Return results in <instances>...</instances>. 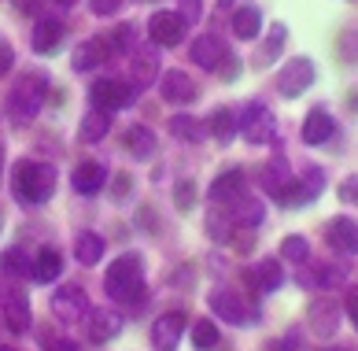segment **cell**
<instances>
[{
	"label": "cell",
	"instance_id": "obj_1",
	"mask_svg": "<svg viewBox=\"0 0 358 351\" xmlns=\"http://www.w3.org/2000/svg\"><path fill=\"white\" fill-rule=\"evenodd\" d=\"M11 193L26 207L45 204L56 193V167L41 163V159H19L15 170H11Z\"/></svg>",
	"mask_w": 358,
	"mask_h": 351
},
{
	"label": "cell",
	"instance_id": "obj_2",
	"mask_svg": "<svg viewBox=\"0 0 358 351\" xmlns=\"http://www.w3.org/2000/svg\"><path fill=\"white\" fill-rule=\"evenodd\" d=\"M45 97H48V78L41 71H22L4 97V111L15 118V123H30V118L41 111Z\"/></svg>",
	"mask_w": 358,
	"mask_h": 351
},
{
	"label": "cell",
	"instance_id": "obj_3",
	"mask_svg": "<svg viewBox=\"0 0 358 351\" xmlns=\"http://www.w3.org/2000/svg\"><path fill=\"white\" fill-rule=\"evenodd\" d=\"M103 289H108L111 300L118 303H137L141 292H144V263L137 252H126L118 255V259L108 266V274H103Z\"/></svg>",
	"mask_w": 358,
	"mask_h": 351
},
{
	"label": "cell",
	"instance_id": "obj_4",
	"mask_svg": "<svg viewBox=\"0 0 358 351\" xmlns=\"http://www.w3.org/2000/svg\"><path fill=\"white\" fill-rule=\"evenodd\" d=\"M137 100V89L134 82H122V78H100V82H92L89 89V104L100 107V111H122Z\"/></svg>",
	"mask_w": 358,
	"mask_h": 351
},
{
	"label": "cell",
	"instance_id": "obj_5",
	"mask_svg": "<svg viewBox=\"0 0 358 351\" xmlns=\"http://www.w3.org/2000/svg\"><path fill=\"white\" fill-rule=\"evenodd\" d=\"M207 303H210V315L222 318V322H229V326H244V322H255L259 318V310L255 307H248L236 292L229 289H215L207 296Z\"/></svg>",
	"mask_w": 358,
	"mask_h": 351
},
{
	"label": "cell",
	"instance_id": "obj_6",
	"mask_svg": "<svg viewBox=\"0 0 358 351\" xmlns=\"http://www.w3.org/2000/svg\"><path fill=\"white\" fill-rule=\"evenodd\" d=\"M241 133L251 144H266L273 137V111L262 100H248L241 107Z\"/></svg>",
	"mask_w": 358,
	"mask_h": 351
},
{
	"label": "cell",
	"instance_id": "obj_7",
	"mask_svg": "<svg viewBox=\"0 0 358 351\" xmlns=\"http://www.w3.org/2000/svg\"><path fill=\"white\" fill-rule=\"evenodd\" d=\"M48 307H52V315H56L63 326L85 322V315H89V300H85V292L78 289V285H63V289H56V292H52V300H48Z\"/></svg>",
	"mask_w": 358,
	"mask_h": 351
},
{
	"label": "cell",
	"instance_id": "obj_8",
	"mask_svg": "<svg viewBox=\"0 0 358 351\" xmlns=\"http://www.w3.org/2000/svg\"><path fill=\"white\" fill-rule=\"evenodd\" d=\"M322 185H325V178H322V170L317 167H307L303 170V178H296L292 174V181H288V188L277 200H281L285 207H303V204H310V200L322 193Z\"/></svg>",
	"mask_w": 358,
	"mask_h": 351
},
{
	"label": "cell",
	"instance_id": "obj_9",
	"mask_svg": "<svg viewBox=\"0 0 358 351\" xmlns=\"http://www.w3.org/2000/svg\"><path fill=\"white\" fill-rule=\"evenodd\" d=\"M185 30H189V22L181 19V11H155V15L148 19V34L155 45L163 48H174L185 41Z\"/></svg>",
	"mask_w": 358,
	"mask_h": 351
},
{
	"label": "cell",
	"instance_id": "obj_10",
	"mask_svg": "<svg viewBox=\"0 0 358 351\" xmlns=\"http://www.w3.org/2000/svg\"><path fill=\"white\" fill-rule=\"evenodd\" d=\"M314 85V63L307 56H299V60H288L285 63V71L277 74V89H281V97H299V92H307Z\"/></svg>",
	"mask_w": 358,
	"mask_h": 351
},
{
	"label": "cell",
	"instance_id": "obj_11",
	"mask_svg": "<svg viewBox=\"0 0 358 351\" xmlns=\"http://www.w3.org/2000/svg\"><path fill=\"white\" fill-rule=\"evenodd\" d=\"M340 303L333 300V296H317V300L310 303V310H307V326H310V333L314 336H322V340H329L336 329H340Z\"/></svg>",
	"mask_w": 358,
	"mask_h": 351
},
{
	"label": "cell",
	"instance_id": "obj_12",
	"mask_svg": "<svg viewBox=\"0 0 358 351\" xmlns=\"http://www.w3.org/2000/svg\"><path fill=\"white\" fill-rule=\"evenodd\" d=\"M85 333H89L92 344H108L122 333V315L111 310V307H92L85 315Z\"/></svg>",
	"mask_w": 358,
	"mask_h": 351
},
{
	"label": "cell",
	"instance_id": "obj_13",
	"mask_svg": "<svg viewBox=\"0 0 358 351\" xmlns=\"http://www.w3.org/2000/svg\"><path fill=\"white\" fill-rule=\"evenodd\" d=\"M108 60H115V52L108 45V37H89V41H82L74 52H71V67L78 74L85 71H96V67H103Z\"/></svg>",
	"mask_w": 358,
	"mask_h": 351
},
{
	"label": "cell",
	"instance_id": "obj_14",
	"mask_svg": "<svg viewBox=\"0 0 358 351\" xmlns=\"http://www.w3.org/2000/svg\"><path fill=\"white\" fill-rule=\"evenodd\" d=\"M181 329H185V315L181 310H166L152 322V347L155 351H174L181 344Z\"/></svg>",
	"mask_w": 358,
	"mask_h": 351
},
{
	"label": "cell",
	"instance_id": "obj_15",
	"mask_svg": "<svg viewBox=\"0 0 358 351\" xmlns=\"http://www.w3.org/2000/svg\"><path fill=\"white\" fill-rule=\"evenodd\" d=\"M281 281H285V270L277 266L273 259H262V263H255V266L244 270V285H248L251 292H259V296L281 289Z\"/></svg>",
	"mask_w": 358,
	"mask_h": 351
},
{
	"label": "cell",
	"instance_id": "obj_16",
	"mask_svg": "<svg viewBox=\"0 0 358 351\" xmlns=\"http://www.w3.org/2000/svg\"><path fill=\"white\" fill-rule=\"evenodd\" d=\"M192 60L207 67V71H222V63L229 60V48H225V41L218 34H203L192 41Z\"/></svg>",
	"mask_w": 358,
	"mask_h": 351
},
{
	"label": "cell",
	"instance_id": "obj_17",
	"mask_svg": "<svg viewBox=\"0 0 358 351\" xmlns=\"http://www.w3.org/2000/svg\"><path fill=\"white\" fill-rule=\"evenodd\" d=\"M244 196V170L241 167H229V170H222L215 181H210V200L215 204H236V200Z\"/></svg>",
	"mask_w": 358,
	"mask_h": 351
},
{
	"label": "cell",
	"instance_id": "obj_18",
	"mask_svg": "<svg viewBox=\"0 0 358 351\" xmlns=\"http://www.w3.org/2000/svg\"><path fill=\"white\" fill-rule=\"evenodd\" d=\"M325 240L340 255H358V222L355 219H333L325 226Z\"/></svg>",
	"mask_w": 358,
	"mask_h": 351
},
{
	"label": "cell",
	"instance_id": "obj_19",
	"mask_svg": "<svg viewBox=\"0 0 358 351\" xmlns=\"http://www.w3.org/2000/svg\"><path fill=\"white\" fill-rule=\"evenodd\" d=\"M71 185H74V193L92 196V193H100V188L108 185V170H103V163H96V159H85V163L74 167Z\"/></svg>",
	"mask_w": 358,
	"mask_h": 351
},
{
	"label": "cell",
	"instance_id": "obj_20",
	"mask_svg": "<svg viewBox=\"0 0 358 351\" xmlns=\"http://www.w3.org/2000/svg\"><path fill=\"white\" fill-rule=\"evenodd\" d=\"M159 89H163V100H170V104H192L200 97V89H196V82L185 71H166Z\"/></svg>",
	"mask_w": 358,
	"mask_h": 351
},
{
	"label": "cell",
	"instance_id": "obj_21",
	"mask_svg": "<svg viewBox=\"0 0 358 351\" xmlns=\"http://www.w3.org/2000/svg\"><path fill=\"white\" fill-rule=\"evenodd\" d=\"M4 326L11 333H26V329H30V300H26L19 289L4 292Z\"/></svg>",
	"mask_w": 358,
	"mask_h": 351
},
{
	"label": "cell",
	"instance_id": "obj_22",
	"mask_svg": "<svg viewBox=\"0 0 358 351\" xmlns=\"http://www.w3.org/2000/svg\"><path fill=\"white\" fill-rule=\"evenodd\" d=\"M155 74H159V52L152 45L148 48H137L134 60H129V82L144 89V85L155 82Z\"/></svg>",
	"mask_w": 358,
	"mask_h": 351
},
{
	"label": "cell",
	"instance_id": "obj_23",
	"mask_svg": "<svg viewBox=\"0 0 358 351\" xmlns=\"http://www.w3.org/2000/svg\"><path fill=\"white\" fill-rule=\"evenodd\" d=\"M63 274V255L56 248H41L34 255V266H30V277L37 281V285H52Z\"/></svg>",
	"mask_w": 358,
	"mask_h": 351
},
{
	"label": "cell",
	"instance_id": "obj_24",
	"mask_svg": "<svg viewBox=\"0 0 358 351\" xmlns=\"http://www.w3.org/2000/svg\"><path fill=\"white\" fill-rule=\"evenodd\" d=\"M108 130H111V115L100 111V107H89L85 118H82V126H78V141H82V144H96V141L108 137Z\"/></svg>",
	"mask_w": 358,
	"mask_h": 351
},
{
	"label": "cell",
	"instance_id": "obj_25",
	"mask_svg": "<svg viewBox=\"0 0 358 351\" xmlns=\"http://www.w3.org/2000/svg\"><path fill=\"white\" fill-rule=\"evenodd\" d=\"M59 41H63V26H59L56 19H41V22L30 30V48L41 52V56H45V52H56Z\"/></svg>",
	"mask_w": 358,
	"mask_h": 351
},
{
	"label": "cell",
	"instance_id": "obj_26",
	"mask_svg": "<svg viewBox=\"0 0 358 351\" xmlns=\"http://www.w3.org/2000/svg\"><path fill=\"white\" fill-rule=\"evenodd\" d=\"M222 211L229 214V222H233V226H241V229L259 226V222H262V214H266V211H262V204H259V200H251V196H241L236 204L222 207Z\"/></svg>",
	"mask_w": 358,
	"mask_h": 351
},
{
	"label": "cell",
	"instance_id": "obj_27",
	"mask_svg": "<svg viewBox=\"0 0 358 351\" xmlns=\"http://www.w3.org/2000/svg\"><path fill=\"white\" fill-rule=\"evenodd\" d=\"M262 30V11L255 4H241L233 11V34L241 37V41H251V37H259Z\"/></svg>",
	"mask_w": 358,
	"mask_h": 351
},
{
	"label": "cell",
	"instance_id": "obj_28",
	"mask_svg": "<svg viewBox=\"0 0 358 351\" xmlns=\"http://www.w3.org/2000/svg\"><path fill=\"white\" fill-rule=\"evenodd\" d=\"M207 130L215 133L218 141H233L236 130H241V111H233V107H215L207 118Z\"/></svg>",
	"mask_w": 358,
	"mask_h": 351
},
{
	"label": "cell",
	"instance_id": "obj_29",
	"mask_svg": "<svg viewBox=\"0 0 358 351\" xmlns=\"http://www.w3.org/2000/svg\"><path fill=\"white\" fill-rule=\"evenodd\" d=\"M333 137V118H329L325 107H314L307 115V123H303V141L307 144H325Z\"/></svg>",
	"mask_w": 358,
	"mask_h": 351
},
{
	"label": "cell",
	"instance_id": "obj_30",
	"mask_svg": "<svg viewBox=\"0 0 358 351\" xmlns=\"http://www.w3.org/2000/svg\"><path fill=\"white\" fill-rule=\"evenodd\" d=\"M103 237L100 233H78V240H74V259L82 263V266H96L100 259H103Z\"/></svg>",
	"mask_w": 358,
	"mask_h": 351
},
{
	"label": "cell",
	"instance_id": "obj_31",
	"mask_svg": "<svg viewBox=\"0 0 358 351\" xmlns=\"http://www.w3.org/2000/svg\"><path fill=\"white\" fill-rule=\"evenodd\" d=\"M288 181H292V170H288V163L281 156H273L266 167H262V188H270L273 196H281L285 188H288Z\"/></svg>",
	"mask_w": 358,
	"mask_h": 351
},
{
	"label": "cell",
	"instance_id": "obj_32",
	"mask_svg": "<svg viewBox=\"0 0 358 351\" xmlns=\"http://www.w3.org/2000/svg\"><path fill=\"white\" fill-rule=\"evenodd\" d=\"M170 133H174L178 141L200 144L207 137V123H200V118H192V115H174L170 118Z\"/></svg>",
	"mask_w": 358,
	"mask_h": 351
},
{
	"label": "cell",
	"instance_id": "obj_33",
	"mask_svg": "<svg viewBox=\"0 0 358 351\" xmlns=\"http://www.w3.org/2000/svg\"><path fill=\"white\" fill-rule=\"evenodd\" d=\"M126 148L134 152L137 159H148L155 152V133L148 126H134V130H126Z\"/></svg>",
	"mask_w": 358,
	"mask_h": 351
},
{
	"label": "cell",
	"instance_id": "obj_34",
	"mask_svg": "<svg viewBox=\"0 0 358 351\" xmlns=\"http://www.w3.org/2000/svg\"><path fill=\"white\" fill-rule=\"evenodd\" d=\"M30 266H34V259H26L19 248H8L0 255V270H4L8 277H30Z\"/></svg>",
	"mask_w": 358,
	"mask_h": 351
},
{
	"label": "cell",
	"instance_id": "obj_35",
	"mask_svg": "<svg viewBox=\"0 0 358 351\" xmlns=\"http://www.w3.org/2000/svg\"><path fill=\"white\" fill-rule=\"evenodd\" d=\"M37 340H41L45 351H78V344L71 340L67 333H59V329H52V326H41V329H37Z\"/></svg>",
	"mask_w": 358,
	"mask_h": 351
},
{
	"label": "cell",
	"instance_id": "obj_36",
	"mask_svg": "<svg viewBox=\"0 0 358 351\" xmlns=\"http://www.w3.org/2000/svg\"><path fill=\"white\" fill-rule=\"evenodd\" d=\"M285 37H288V30H285L281 22H277V26H270V37L262 41V48H259V60H262V63H270V60H277V56H281V48H285Z\"/></svg>",
	"mask_w": 358,
	"mask_h": 351
},
{
	"label": "cell",
	"instance_id": "obj_37",
	"mask_svg": "<svg viewBox=\"0 0 358 351\" xmlns=\"http://www.w3.org/2000/svg\"><path fill=\"white\" fill-rule=\"evenodd\" d=\"M192 344L207 351V347H215L218 344V326H210V318H200V322H192Z\"/></svg>",
	"mask_w": 358,
	"mask_h": 351
},
{
	"label": "cell",
	"instance_id": "obj_38",
	"mask_svg": "<svg viewBox=\"0 0 358 351\" xmlns=\"http://www.w3.org/2000/svg\"><path fill=\"white\" fill-rule=\"evenodd\" d=\"M307 255H310V245H307L303 237L292 233V237H285V240H281V259H288V263H303Z\"/></svg>",
	"mask_w": 358,
	"mask_h": 351
},
{
	"label": "cell",
	"instance_id": "obj_39",
	"mask_svg": "<svg viewBox=\"0 0 358 351\" xmlns=\"http://www.w3.org/2000/svg\"><path fill=\"white\" fill-rule=\"evenodd\" d=\"M233 222H229V214H225V211H215V214H210V219H207V233H210V240H229L233 237Z\"/></svg>",
	"mask_w": 358,
	"mask_h": 351
},
{
	"label": "cell",
	"instance_id": "obj_40",
	"mask_svg": "<svg viewBox=\"0 0 358 351\" xmlns=\"http://www.w3.org/2000/svg\"><path fill=\"white\" fill-rule=\"evenodd\" d=\"M340 60H348V63H355L358 60V30H355V26H348V30H343L340 34Z\"/></svg>",
	"mask_w": 358,
	"mask_h": 351
},
{
	"label": "cell",
	"instance_id": "obj_41",
	"mask_svg": "<svg viewBox=\"0 0 358 351\" xmlns=\"http://www.w3.org/2000/svg\"><path fill=\"white\" fill-rule=\"evenodd\" d=\"M343 281V270L340 266H329V263H322L314 270V285H322V289H333V285H340Z\"/></svg>",
	"mask_w": 358,
	"mask_h": 351
},
{
	"label": "cell",
	"instance_id": "obj_42",
	"mask_svg": "<svg viewBox=\"0 0 358 351\" xmlns=\"http://www.w3.org/2000/svg\"><path fill=\"white\" fill-rule=\"evenodd\" d=\"M129 37H134V26H115V30L108 34V45H111L115 56H118L122 48H129Z\"/></svg>",
	"mask_w": 358,
	"mask_h": 351
},
{
	"label": "cell",
	"instance_id": "obj_43",
	"mask_svg": "<svg viewBox=\"0 0 358 351\" xmlns=\"http://www.w3.org/2000/svg\"><path fill=\"white\" fill-rule=\"evenodd\" d=\"M336 193H340V200H343L348 207H358V174H351V178H343Z\"/></svg>",
	"mask_w": 358,
	"mask_h": 351
},
{
	"label": "cell",
	"instance_id": "obj_44",
	"mask_svg": "<svg viewBox=\"0 0 358 351\" xmlns=\"http://www.w3.org/2000/svg\"><path fill=\"white\" fill-rule=\"evenodd\" d=\"M174 200H178V207H192V200H196V185L192 181H181L174 188Z\"/></svg>",
	"mask_w": 358,
	"mask_h": 351
},
{
	"label": "cell",
	"instance_id": "obj_45",
	"mask_svg": "<svg viewBox=\"0 0 358 351\" xmlns=\"http://www.w3.org/2000/svg\"><path fill=\"white\" fill-rule=\"evenodd\" d=\"M89 8H92V15H115L118 8H122V0H89Z\"/></svg>",
	"mask_w": 358,
	"mask_h": 351
},
{
	"label": "cell",
	"instance_id": "obj_46",
	"mask_svg": "<svg viewBox=\"0 0 358 351\" xmlns=\"http://www.w3.org/2000/svg\"><path fill=\"white\" fill-rule=\"evenodd\" d=\"M11 63H15V52H11V45L4 41V37H0V78L11 71Z\"/></svg>",
	"mask_w": 358,
	"mask_h": 351
},
{
	"label": "cell",
	"instance_id": "obj_47",
	"mask_svg": "<svg viewBox=\"0 0 358 351\" xmlns=\"http://www.w3.org/2000/svg\"><path fill=\"white\" fill-rule=\"evenodd\" d=\"M181 19H185V22H196V19H200V0H181Z\"/></svg>",
	"mask_w": 358,
	"mask_h": 351
},
{
	"label": "cell",
	"instance_id": "obj_48",
	"mask_svg": "<svg viewBox=\"0 0 358 351\" xmlns=\"http://www.w3.org/2000/svg\"><path fill=\"white\" fill-rule=\"evenodd\" d=\"M129 188H134V181H129V174H118L115 178V185H111V193H115V200H122Z\"/></svg>",
	"mask_w": 358,
	"mask_h": 351
},
{
	"label": "cell",
	"instance_id": "obj_49",
	"mask_svg": "<svg viewBox=\"0 0 358 351\" xmlns=\"http://www.w3.org/2000/svg\"><path fill=\"white\" fill-rule=\"evenodd\" d=\"M348 315H351L355 329H358V289H351V292H348Z\"/></svg>",
	"mask_w": 358,
	"mask_h": 351
},
{
	"label": "cell",
	"instance_id": "obj_50",
	"mask_svg": "<svg viewBox=\"0 0 358 351\" xmlns=\"http://www.w3.org/2000/svg\"><path fill=\"white\" fill-rule=\"evenodd\" d=\"M52 4H56V8H63V11H67V8H74V4H78V0H52Z\"/></svg>",
	"mask_w": 358,
	"mask_h": 351
},
{
	"label": "cell",
	"instance_id": "obj_51",
	"mask_svg": "<svg viewBox=\"0 0 358 351\" xmlns=\"http://www.w3.org/2000/svg\"><path fill=\"white\" fill-rule=\"evenodd\" d=\"M0 351H15V347H0Z\"/></svg>",
	"mask_w": 358,
	"mask_h": 351
},
{
	"label": "cell",
	"instance_id": "obj_52",
	"mask_svg": "<svg viewBox=\"0 0 358 351\" xmlns=\"http://www.w3.org/2000/svg\"><path fill=\"white\" fill-rule=\"evenodd\" d=\"M0 167H4V156H0Z\"/></svg>",
	"mask_w": 358,
	"mask_h": 351
}]
</instances>
